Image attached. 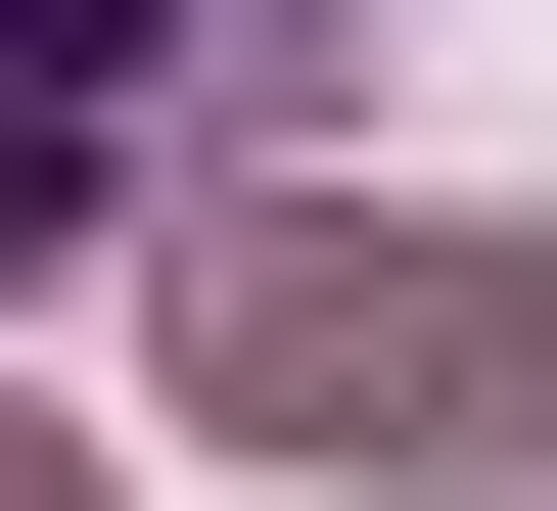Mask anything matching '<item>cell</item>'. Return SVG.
I'll use <instances>...</instances> for the list:
<instances>
[{"mask_svg":"<svg viewBox=\"0 0 557 511\" xmlns=\"http://www.w3.org/2000/svg\"><path fill=\"white\" fill-rule=\"evenodd\" d=\"M186 418H233V465H325V511H465V465H557V233L233 186V233H186Z\"/></svg>","mask_w":557,"mask_h":511,"instance_id":"6da1fadb","label":"cell"},{"mask_svg":"<svg viewBox=\"0 0 557 511\" xmlns=\"http://www.w3.org/2000/svg\"><path fill=\"white\" fill-rule=\"evenodd\" d=\"M233 47H325V0H0V279L94 233V94H233Z\"/></svg>","mask_w":557,"mask_h":511,"instance_id":"7a4b0ae2","label":"cell"},{"mask_svg":"<svg viewBox=\"0 0 557 511\" xmlns=\"http://www.w3.org/2000/svg\"><path fill=\"white\" fill-rule=\"evenodd\" d=\"M0 511H94V465H47V418H0Z\"/></svg>","mask_w":557,"mask_h":511,"instance_id":"3957f363","label":"cell"}]
</instances>
